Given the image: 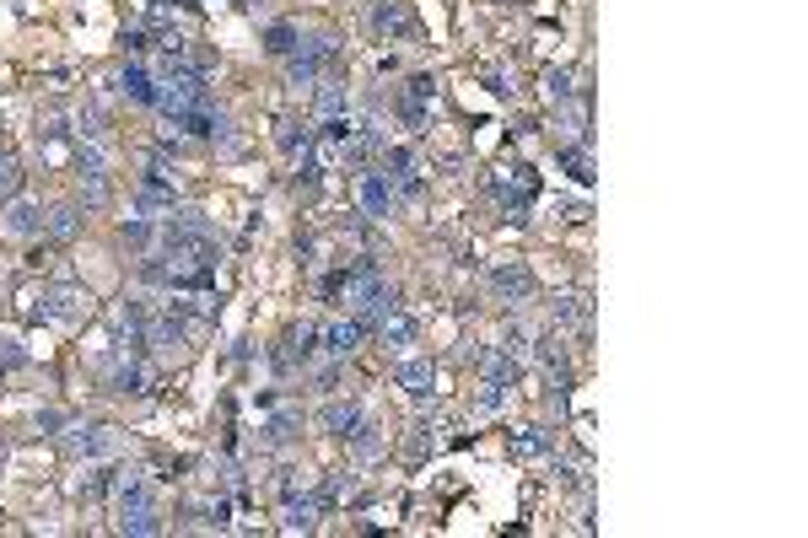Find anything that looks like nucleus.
Here are the masks:
<instances>
[{"mask_svg": "<svg viewBox=\"0 0 808 538\" xmlns=\"http://www.w3.org/2000/svg\"><path fill=\"white\" fill-rule=\"evenodd\" d=\"M0 232L5 237H38L43 232V210L32 205V199H5V210H0Z\"/></svg>", "mask_w": 808, "mask_h": 538, "instance_id": "8", "label": "nucleus"}, {"mask_svg": "<svg viewBox=\"0 0 808 538\" xmlns=\"http://www.w3.org/2000/svg\"><path fill=\"white\" fill-rule=\"evenodd\" d=\"M345 442H351V458H361V463L383 458V431H377L372 420H361V426H356V431H351Z\"/></svg>", "mask_w": 808, "mask_h": 538, "instance_id": "22", "label": "nucleus"}, {"mask_svg": "<svg viewBox=\"0 0 808 538\" xmlns=\"http://www.w3.org/2000/svg\"><path fill=\"white\" fill-rule=\"evenodd\" d=\"M534 361L545 366V377H550V388H572V350H566V329H550V334H539L534 340Z\"/></svg>", "mask_w": 808, "mask_h": 538, "instance_id": "1", "label": "nucleus"}, {"mask_svg": "<svg viewBox=\"0 0 808 538\" xmlns=\"http://www.w3.org/2000/svg\"><path fill=\"white\" fill-rule=\"evenodd\" d=\"M545 92H550V102H572V97H577V86H572L566 70H550V75H545Z\"/></svg>", "mask_w": 808, "mask_h": 538, "instance_id": "34", "label": "nucleus"}, {"mask_svg": "<svg viewBox=\"0 0 808 538\" xmlns=\"http://www.w3.org/2000/svg\"><path fill=\"white\" fill-rule=\"evenodd\" d=\"M361 420H367V415H361V404H356V399H329V404L318 410V426H324L329 437H351Z\"/></svg>", "mask_w": 808, "mask_h": 538, "instance_id": "11", "label": "nucleus"}, {"mask_svg": "<svg viewBox=\"0 0 808 538\" xmlns=\"http://www.w3.org/2000/svg\"><path fill=\"white\" fill-rule=\"evenodd\" d=\"M475 366H480V377H485V383H507V388H518V372H523V361H512L502 345L475 350Z\"/></svg>", "mask_w": 808, "mask_h": 538, "instance_id": "10", "label": "nucleus"}, {"mask_svg": "<svg viewBox=\"0 0 808 538\" xmlns=\"http://www.w3.org/2000/svg\"><path fill=\"white\" fill-rule=\"evenodd\" d=\"M146 49H151V43H146V32H140V27H129V32H124V54H135V59H140Z\"/></svg>", "mask_w": 808, "mask_h": 538, "instance_id": "40", "label": "nucleus"}, {"mask_svg": "<svg viewBox=\"0 0 808 538\" xmlns=\"http://www.w3.org/2000/svg\"><path fill=\"white\" fill-rule=\"evenodd\" d=\"M65 426H70L65 410H43V415H38V431H65Z\"/></svg>", "mask_w": 808, "mask_h": 538, "instance_id": "39", "label": "nucleus"}, {"mask_svg": "<svg viewBox=\"0 0 808 538\" xmlns=\"http://www.w3.org/2000/svg\"><path fill=\"white\" fill-rule=\"evenodd\" d=\"M43 232L59 237V243H70V237L81 232V205H54V210L43 216Z\"/></svg>", "mask_w": 808, "mask_h": 538, "instance_id": "20", "label": "nucleus"}, {"mask_svg": "<svg viewBox=\"0 0 808 538\" xmlns=\"http://www.w3.org/2000/svg\"><path fill=\"white\" fill-rule=\"evenodd\" d=\"M550 313H555V329H572V323H582V329H588V318H593V302L577 291V296H555V307H550Z\"/></svg>", "mask_w": 808, "mask_h": 538, "instance_id": "21", "label": "nucleus"}, {"mask_svg": "<svg viewBox=\"0 0 808 538\" xmlns=\"http://www.w3.org/2000/svg\"><path fill=\"white\" fill-rule=\"evenodd\" d=\"M356 205H361V216L367 221H383L388 210H394V183L372 167V172H356Z\"/></svg>", "mask_w": 808, "mask_h": 538, "instance_id": "4", "label": "nucleus"}, {"mask_svg": "<svg viewBox=\"0 0 808 538\" xmlns=\"http://www.w3.org/2000/svg\"><path fill=\"white\" fill-rule=\"evenodd\" d=\"M318 501L313 496H286V507H280V534H313L318 528Z\"/></svg>", "mask_w": 808, "mask_h": 538, "instance_id": "14", "label": "nucleus"}, {"mask_svg": "<svg viewBox=\"0 0 808 538\" xmlns=\"http://www.w3.org/2000/svg\"><path fill=\"white\" fill-rule=\"evenodd\" d=\"M119 447H124V431H119V426H75V431L65 437V453H70V458H92V463H97V458H113Z\"/></svg>", "mask_w": 808, "mask_h": 538, "instance_id": "2", "label": "nucleus"}, {"mask_svg": "<svg viewBox=\"0 0 808 538\" xmlns=\"http://www.w3.org/2000/svg\"><path fill=\"white\" fill-rule=\"evenodd\" d=\"M297 426H302V410H280V415L264 426V447H286V442L297 437Z\"/></svg>", "mask_w": 808, "mask_h": 538, "instance_id": "26", "label": "nucleus"}, {"mask_svg": "<svg viewBox=\"0 0 808 538\" xmlns=\"http://www.w3.org/2000/svg\"><path fill=\"white\" fill-rule=\"evenodd\" d=\"M119 86L129 92V102H146V108H156V75H151L140 59H129V65L119 70Z\"/></svg>", "mask_w": 808, "mask_h": 538, "instance_id": "15", "label": "nucleus"}, {"mask_svg": "<svg viewBox=\"0 0 808 538\" xmlns=\"http://www.w3.org/2000/svg\"><path fill=\"white\" fill-rule=\"evenodd\" d=\"M372 32H377V38H399V32H410V11H404V0H377V5H372Z\"/></svg>", "mask_w": 808, "mask_h": 538, "instance_id": "16", "label": "nucleus"}, {"mask_svg": "<svg viewBox=\"0 0 808 538\" xmlns=\"http://www.w3.org/2000/svg\"><path fill=\"white\" fill-rule=\"evenodd\" d=\"M345 102H351V97H345V86H340V81H318V102H313V108H318V119H340V113H345Z\"/></svg>", "mask_w": 808, "mask_h": 538, "instance_id": "27", "label": "nucleus"}, {"mask_svg": "<svg viewBox=\"0 0 808 538\" xmlns=\"http://www.w3.org/2000/svg\"><path fill=\"white\" fill-rule=\"evenodd\" d=\"M119 534H135V538L162 534V517H156V507H151V512H124V517H119Z\"/></svg>", "mask_w": 808, "mask_h": 538, "instance_id": "28", "label": "nucleus"}, {"mask_svg": "<svg viewBox=\"0 0 808 538\" xmlns=\"http://www.w3.org/2000/svg\"><path fill=\"white\" fill-rule=\"evenodd\" d=\"M108 383H113V393H140V388H146V372H140V361H119Z\"/></svg>", "mask_w": 808, "mask_h": 538, "instance_id": "29", "label": "nucleus"}, {"mask_svg": "<svg viewBox=\"0 0 808 538\" xmlns=\"http://www.w3.org/2000/svg\"><path fill=\"white\" fill-rule=\"evenodd\" d=\"M507 183H512V189H523V194H539V172H534V167H528V162H518V167H512V178H507Z\"/></svg>", "mask_w": 808, "mask_h": 538, "instance_id": "37", "label": "nucleus"}, {"mask_svg": "<svg viewBox=\"0 0 808 538\" xmlns=\"http://www.w3.org/2000/svg\"><path fill=\"white\" fill-rule=\"evenodd\" d=\"M264 49H270L275 59H291V54L302 49V27H297V22H270V27H264Z\"/></svg>", "mask_w": 808, "mask_h": 538, "instance_id": "17", "label": "nucleus"}, {"mask_svg": "<svg viewBox=\"0 0 808 538\" xmlns=\"http://www.w3.org/2000/svg\"><path fill=\"white\" fill-rule=\"evenodd\" d=\"M173 205H178V194H173V183L156 172V167H146V178L135 183V216H173Z\"/></svg>", "mask_w": 808, "mask_h": 538, "instance_id": "5", "label": "nucleus"}, {"mask_svg": "<svg viewBox=\"0 0 808 538\" xmlns=\"http://www.w3.org/2000/svg\"><path fill=\"white\" fill-rule=\"evenodd\" d=\"M22 366H27L22 340H16V334H0V372H22Z\"/></svg>", "mask_w": 808, "mask_h": 538, "instance_id": "33", "label": "nucleus"}, {"mask_svg": "<svg viewBox=\"0 0 808 538\" xmlns=\"http://www.w3.org/2000/svg\"><path fill=\"white\" fill-rule=\"evenodd\" d=\"M119 237H124L129 248H151L156 226H151V216H135V221H124V226H119Z\"/></svg>", "mask_w": 808, "mask_h": 538, "instance_id": "31", "label": "nucleus"}, {"mask_svg": "<svg viewBox=\"0 0 808 538\" xmlns=\"http://www.w3.org/2000/svg\"><path fill=\"white\" fill-rule=\"evenodd\" d=\"M588 216H593L588 199H561V221H588Z\"/></svg>", "mask_w": 808, "mask_h": 538, "instance_id": "38", "label": "nucleus"}, {"mask_svg": "<svg viewBox=\"0 0 808 538\" xmlns=\"http://www.w3.org/2000/svg\"><path fill=\"white\" fill-rule=\"evenodd\" d=\"M156 5H167V0H156Z\"/></svg>", "mask_w": 808, "mask_h": 538, "instance_id": "42", "label": "nucleus"}, {"mask_svg": "<svg viewBox=\"0 0 808 538\" xmlns=\"http://www.w3.org/2000/svg\"><path fill=\"white\" fill-rule=\"evenodd\" d=\"M75 124H81V135H86V140H97V146H102V113H97V108H81V113H75Z\"/></svg>", "mask_w": 808, "mask_h": 538, "instance_id": "36", "label": "nucleus"}, {"mask_svg": "<svg viewBox=\"0 0 808 538\" xmlns=\"http://www.w3.org/2000/svg\"><path fill=\"white\" fill-rule=\"evenodd\" d=\"M377 334H383V345H410V340H415V318L394 307V313L377 323Z\"/></svg>", "mask_w": 808, "mask_h": 538, "instance_id": "24", "label": "nucleus"}, {"mask_svg": "<svg viewBox=\"0 0 808 538\" xmlns=\"http://www.w3.org/2000/svg\"><path fill=\"white\" fill-rule=\"evenodd\" d=\"M507 393H512L507 383H480V393L469 399V410H475V420H485V415H496V410L507 404Z\"/></svg>", "mask_w": 808, "mask_h": 538, "instance_id": "25", "label": "nucleus"}, {"mask_svg": "<svg viewBox=\"0 0 808 538\" xmlns=\"http://www.w3.org/2000/svg\"><path fill=\"white\" fill-rule=\"evenodd\" d=\"M16 189H22V156L0 151V199H16Z\"/></svg>", "mask_w": 808, "mask_h": 538, "instance_id": "30", "label": "nucleus"}, {"mask_svg": "<svg viewBox=\"0 0 808 538\" xmlns=\"http://www.w3.org/2000/svg\"><path fill=\"white\" fill-rule=\"evenodd\" d=\"M550 426H523V431H512V453L518 458H545L550 453Z\"/></svg>", "mask_w": 808, "mask_h": 538, "instance_id": "23", "label": "nucleus"}, {"mask_svg": "<svg viewBox=\"0 0 808 538\" xmlns=\"http://www.w3.org/2000/svg\"><path fill=\"white\" fill-rule=\"evenodd\" d=\"M361 340H367V329H361L356 318H334V323H324V329H318V345H324V356H329V361H345Z\"/></svg>", "mask_w": 808, "mask_h": 538, "instance_id": "7", "label": "nucleus"}, {"mask_svg": "<svg viewBox=\"0 0 808 538\" xmlns=\"http://www.w3.org/2000/svg\"><path fill=\"white\" fill-rule=\"evenodd\" d=\"M275 490H280V496H297V480H291V469H275Z\"/></svg>", "mask_w": 808, "mask_h": 538, "instance_id": "41", "label": "nucleus"}, {"mask_svg": "<svg viewBox=\"0 0 808 538\" xmlns=\"http://www.w3.org/2000/svg\"><path fill=\"white\" fill-rule=\"evenodd\" d=\"M491 291H496V302L523 307V302H534L539 280H534V269H528V264H496V269H491Z\"/></svg>", "mask_w": 808, "mask_h": 538, "instance_id": "3", "label": "nucleus"}, {"mask_svg": "<svg viewBox=\"0 0 808 538\" xmlns=\"http://www.w3.org/2000/svg\"><path fill=\"white\" fill-rule=\"evenodd\" d=\"M356 485H361V480H356L351 469H334V474H324V485L313 490V501H318V512H334V507H345V501L356 496Z\"/></svg>", "mask_w": 808, "mask_h": 538, "instance_id": "13", "label": "nucleus"}, {"mask_svg": "<svg viewBox=\"0 0 808 538\" xmlns=\"http://www.w3.org/2000/svg\"><path fill=\"white\" fill-rule=\"evenodd\" d=\"M394 383H399L410 399H431V393H437V366H431V361H399Z\"/></svg>", "mask_w": 808, "mask_h": 538, "instance_id": "12", "label": "nucleus"}, {"mask_svg": "<svg viewBox=\"0 0 808 538\" xmlns=\"http://www.w3.org/2000/svg\"><path fill=\"white\" fill-rule=\"evenodd\" d=\"M32 135H38V146H54V140H65V119H59V113H49V119H38V129H32Z\"/></svg>", "mask_w": 808, "mask_h": 538, "instance_id": "35", "label": "nucleus"}, {"mask_svg": "<svg viewBox=\"0 0 808 538\" xmlns=\"http://www.w3.org/2000/svg\"><path fill=\"white\" fill-rule=\"evenodd\" d=\"M81 199L97 210V205H108V172H81Z\"/></svg>", "mask_w": 808, "mask_h": 538, "instance_id": "32", "label": "nucleus"}, {"mask_svg": "<svg viewBox=\"0 0 808 538\" xmlns=\"http://www.w3.org/2000/svg\"><path fill=\"white\" fill-rule=\"evenodd\" d=\"M555 156H561V172H566L572 183H582V189L593 183V156H588V146H561Z\"/></svg>", "mask_w": 808, "mask_h": 538, "instance_id": "19", "label": "nucleus"}, {"mask_svg": "<svg viewBox=\"0 0 808 538\" xmlns=\"http://www.w3.org/2000/svg\"><path fill=\"white\" fill-rule=\"evenodd\" d=\"M313 345H318V329H313V323H297V329H286V340H280V350H275V366H280V372H297V366H307Z\"/></svg>", "mask_w": 808, "mask_h": 538, "instance_id": "9", "label": "nucleus"}, {"mask_svg": "<svg viewBox=\"0 0 808 538\" xmlns=\"http://www.w3.org/2000/svg\"><path fill=\"white\" fill-rule=\"evenodd\" d=\"M275 146L297 162V156H307L313 151V129L302 124V119H280V135H275Z\"/></svg>", "mask_w": 808, "mask_h": 538, "instance_id": "18", "label": "nucleus"}, {"mask_svg": "<svg viewBox=\"0 0 808 538\" xmlns=\"http://www.w3.org/2000/svg\"><path fill=\"white\" fill-rule=\"evenodd\" d=\"M43 307H49V323H81L86 307H92V296H86L81 286H49V291H43Z\"/></svg>", "mask_w": 808, "mask_h": 538, "instance_id": "6", "label": "nucleus"}]
</instances>
